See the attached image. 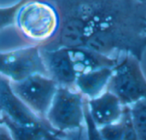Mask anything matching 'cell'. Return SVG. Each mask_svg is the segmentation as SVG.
I'll list each match as a JSON object with an SVG mask.
<instances>
[{
    "label": "cell",
    "mask_w": 146,
    "mask_h": 140,
    "mask_svg": "<svg viewBox=\"0 0 146 140\" xmlns=\"http://www.w3.org/2000/svg\"><path fill=\"white\" fill-rule=\"evenodd\" d=\"M41 48V47H40ZM47 74L59 86L74 87L76 78L81 74L74 48H41Z\"/></svg>",
    "instance_id": "52a82bcc"
},
{
    "label": "cell",
    "mask_w": 146,
    "mask_h": 140,
    "mask_svg": "<svg viewBox=\"0 0 146 140\" xmlns=\"http://www.w3.org/2000/svg\"><path fill=\"white\" fill-rule=\"evenodd\" d=\"M56 9L60 25L43 49L86 47L92 35L110 28L137 24L146 9L133 0H47Z\"/></svg>",
    "instance_id": "6da1fadb"
},
{
    "label": "cell",
    "mask_w": 146,
    "mask_h": 140,
    "mask_svg": "<svg viewBox=\"0 0 146 140\" xmlns=\"http://www.w3.org/2000/svg\"><path fill=\"white\" fill-rule=\"evenodd\" d=\"M133 1H135L136 3H139L140 5H142L144 8L146 9V0H133Z\"/></svg>",
    "instance_id": "e0dca14e"
},
{
    "label": "cell",
    "mask_w": 146,
    "mask_h": 140,
    "mask_svg": "<svg viewBox=\"0 0 146 140\" xmlns=\"http://www.w3.org/2000/svg\"><path fill=\"white\" fill-rule=\"evenodd\" d=\"M129 108L139 140H146V98L134 103Z\"/></svg>",
    "instance_id": "7c38bea8"
},
{
    "label": "cell",
    "mask_w": 146,
    "mask_h": 140,
    "mask_svg": "<svg viewBox=\"0 0 146 140\" xmlns=\"http://www.w3.org/2000/svg\"><path fill=\"white\" fill-rule=\"evenodd\" d=\"M60 19L56 7L47 0H27L19 9L15 27L31 44L43 46L56 35Z\"/></svg>",
    "instance_id": "7a4b0ae2"
},
{
    "label": "cell",
    "mask_w": 146,
    "mask_h": 140,
    "mask_svg": "<svg viewBox=\"0 0 146 140\" xmlns=\"http://www.w3.org/2000/svg\"><path fill=\"white\" fill-rule=\"evenodd\" d=\"M37 74H47L39 45L30 44L9 50H0V75L10 82L21 81Z\"/></svg>",
    "instance_id": "5b68a950"
},
{
    "label": "cell",
    "mask_w": 146,
    "mask_h": 140,
    "mask_svg": "<svg viewBox=\"0 0 146 140\" xmlns=\"http://www.w3.org/2000/svg\"><path fill=\"white\" fill-rule=\"evenodd\" d=\"M86 98L74 87L58 86L44 120L55 130L81 134L85 130Z\"/></svg>",
    "instance_id": "3957f363"
},
{
    "label": "cell",
    "mask_w": 146,
    "mask_h": 140,
    "mask_svg": "<svg viewBox=\"0 0 146 140\" xmlns=\"http://www.w3.org/2000/svg\"><path fill=\"white\" fill-rule=\"evenodd\" d=\"M0 114L4 120L20 125H34L45 121L36 115L14 92L10 81L0 75Z\"/></svg>",
    "instance_id": "ba28073f"
},
{
    "label": "cell",
    "mask_w": 146,
    "mask_h": 140,
    "mask_svg": "<svg viewBox=\"0 0 146 140\" xmlns=\"http://www.w3.org/2000/svg\"><path fill=\"white\" fill-rule=\"evenodd\" d=\"M113 68L102 67L80 74L76 78L74 88L86 99L99 96L107 90Z\"/></svg>",
    "instance_id": "30bf717a"
},
{
    "label": "cell",
    "mask_w": 146,
    "mask_h": 140,
    "mask_svg": "<svg viewBox=\"0 0 146 140\" xmlns=\"http://www.w3.org/2000/svg\"><path fill=\"white\" fill-rule=\"evenodd\" d=\"M3 118L2 115L0 114V126L3 125Z\"/></svg>",
    "instance_id": "ac0fdd59"
},
{
    "label": "cell",
    "mask_w": 146,
    "mask_h": 140,
    "mask_svg": "<svg viewBox=\"0 0 146 140\" xmlns=\"http://www.w3.org/2000/svg\"><path fill=\"white\" fill-rule=\"evenodd\" d=\"M107 90L115 94L124 106L146 98V77L140 65V59L130 52L119 59Z\"/></svg>",
    "instance_id": "277c9868"
},
{
    "label": "cell",
    "mask_w": 146,
    "mask_h": 140,
    "mask_svg": "<svg viewBox=\"0 0 146 140\" xmlns=\"http://www.w3.org/2000/svg\"><path fill=\"white\" fill-rule=\"evenodd\" d=\"M26 1L20 0L12 5L0 6V31L8 27L15 26L17 12Z\"/></svg>",
    "instance_id": "4fadbf2b"
},
{
    "label": "cell",
    "mask_w": 146,
    "mask_h": 140,
    "mask_svg": "<svg viewBox=\"0 0 146 140\" xmlns=\"http://www.w3.org/2000/svg\"><path fill=\"white\" fill-rule=\"evenodd\" d=\"M10 84L21 100L36 115L44 119L59 86L57 83L47 74H37Z\"/></svg>",
    "instance_id": "8992f818"
},
{
    "label": "cell",
    "mask_w": 146,
    "mask_h": 140,
    "mask_svg": "<svg viewBox=\"0 0 146 140\" xmlns=\"http://www.w3.org/2000/svg\"><path fill=\"white\" fill-rule=\"evenodd\" d=\"M0 140H15L10 131L4 124L0 126Z\"/></svg>",
    "instance_id": "2e32d148"
},
{
    "label": "cell",
    "mask_w": 146,
    "mask_h": 140,
    "mask_svg": "<svg viewBox=\"0 0 146 140\" xmlns=\"http://www.w3.org/2000/svg\"><path fill=\"white\" fill-rule=\"evenodd\" d=\"M77 140H82V139H77Z\"/></svg>",
    "instance_id": "ffe728a7"
},
{
    "label": "cell",
    "mask_w": 146,
    "mask_h": 140,
    "mask_svg": "<svg viewBox=\"0 0 146 140\" xmlns=\"http://www.w3.org/2000/svg\"><path fill=\"white\" fill-rule=\"evenodd\" d=\"M3 124L15 140H70V135L55 130L46 121L34 125H20L3 119Z\"/></svg>",
    "instance_id": "8fae6325"
},
{
    "label": "cell",
    "mask_w": 146,
    "mask_h": 140,
    "mask_svg": "<svg viewBox=\"0 0 146 140\" xmlns=\"http://www.w3.org/2000/svg\"><path fill=\"white\" fill-rule=\"evenodd\" d=\"M85 132L86 134V140H104L98 132V128L96 127L94 122L92 121L91 115L88 111V108L86 105V100L85 104Z\"/></svg>",
    "instance_id": "9a60e30c"
},
{
    "label": "cell",
    "mask_w": 146,
    "mask_h": 140,
    "mask_svg": "<svg viewBox=\"0 0 146 140\" xmlns=\"http://www.w3.org/2000/svg\"><path fill=\"white\" fill-rule=\"evenodd\" d=\"M121 120L123 121V126H124L121 140H139L137 132L135 130L131 117L129 106H124Z\"/></svg>",
    "instance_id": "5bb4252c"
},
{
    "label": "cell",
    "mask_w": 146,
    "mask_h": 140,
    "mask_svg": "<svg viewBox=\"0 0 146 140\" xmlns=\"http://www.w3.org/2000/svg\"><path fill=\"white\" fill-rule=\"evenodd\" d=\"M86 100L91 118L98 128L115 123L122 116L124 105L108 90L96 98Z\"/></svg>",
    "instance_id": "9c48e42d"
},
{
    "label": "cell",
    "mask_w": 146,
    "mask_h": 140,
    "mask_svg": "<svg viewBox=\"0 0 146 140\" xmlns=\"http://www.w3.org/2000/svg\"><path fill=\"white\" fill-rule=\"evenodd\" d=\"M145 26H146V21H145ZM145 41H146V37H145Z\"/></svg>",
    "instance_id": "d6986e66"
}]
</instances>
